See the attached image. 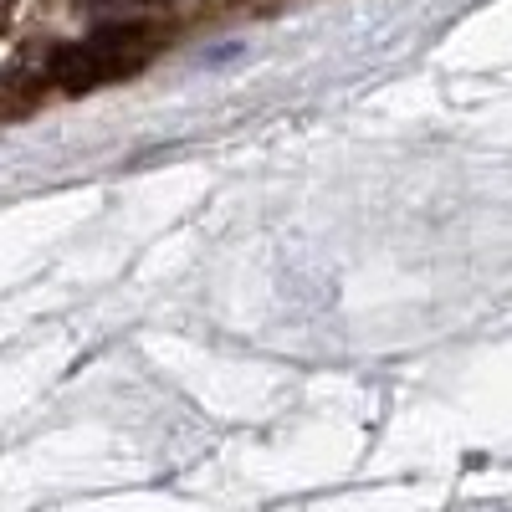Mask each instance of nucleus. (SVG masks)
<instances>
[{"instance_id": "f257e3e1", "label": "nucleus", "mask_w": 512, "mask_h": 512, "mask_svg": "<svg viewBox=\"0 0 512 512\" xmlns=\"http://www.w3.org/2000/svg\"><path fill=\"white\" fill-rule=\"evenodd\" d=\"M149 52V36L139 26H123V31H103L93 41L72 47L62 62H57V77L67 88H98V82L118 77V72H134Z\"/></svg>"}]
</instances>
